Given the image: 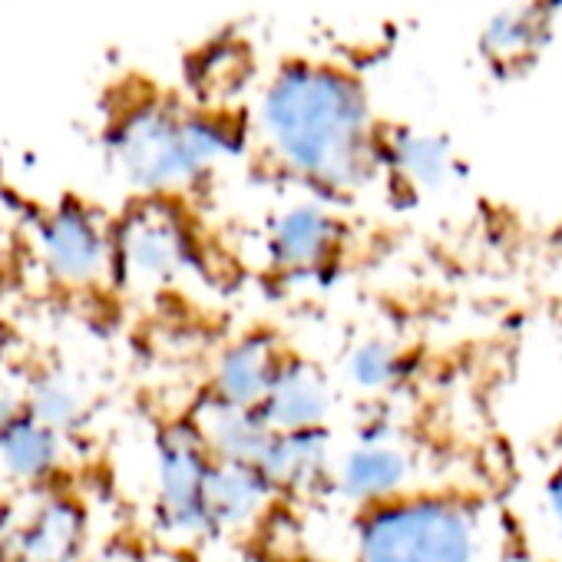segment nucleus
I'll return each instance as SVG.
<instances>
[{
  "instance_id": "18",
  "label": "nucleus",
  "mask_w": 562,
  "mask_h": 562,
  "mask_svg": "<svg viewBox=\"0 0 562 562\" xmlns=\"http://www.w3.org/2000/svg\"><path fill=\"white\" fill-rule=\"evenodd\" d=\"M546 513H549V522H552L555 536L562 539V467L552 473V480L546 486Z\"/></svg>"
},
{
  "instance_id": "14",
  "label": "nucleus",
  "mask_w": 562,
  "mask_h": 562,
  "mask_svg": "<svg viewBox=\"0 0 562 562\" xmlns=\"http://www.w3.org/2000/svg\"><path fill=\"white\" fill-rule=\"evenodd\" d=\"M384 172L407 182L411 189H440L453 172V156L437 136L411 130H384Z\"/></svg>"
},
{
  "instance_id": "9",
  "label": "nucleus",
  "mask_w": 562,
  "mask_h": 562,
  "mask_svg": "<svg viewBox=\"0 0 562 562\" xmlns=\"http://www.w3.org/2000/svg\"><path fill=\"white\" fill-rule=\"evenodd\" d=\"M414 473H417V453L401 437L368 434L341 460H335L331 486L358 509H364L411 493Z\"/></svg>"
},
{
  "instance_id": "3",
  "label": "nucleus",
  "mask_w": 562,
  "mask_h": 562,
  "mask_svg": "<svg viewBox=\"0 0 562 562\" xmlns=\"http://www.w3.org/2000/svg\"><path fill=\"white\" fill-rule=\"evenodd\" d=\"M351 562H486L483 509L457 493L411 490L358 509Z\"/></svg>"
},
{
  "instance_id": "17",
  "label": "nucleus",
  "mask_w": 562,
  "mask_h": 562,
  "mask_svg": "<svg viewBox=\"0 0 562 562\" xmlns=\"http://www.w3.org/2000/svg\"><path fill=\"white\" fill-rule=\"evenodd\" d=\"M80 562H146V559H143V552L133 549V546L110 542V546H103V549H97V552H87Z\"/></svg>"
},
{
  "instance_id": "7",
  "label": "nucleus",
  "mask_w": 562,
  "mask_h": 562,
  "mask_svg": "<svg viewBox=\"0 0 562 562\" xmlns=\"http://www.w3.org/2000/svg\"><path fill=\"white\" fill-rule=\"evenodd\" d=\"M37 251L54 281L90 289L113 274V218L90 202L64 199L41 218Z\"/></svg>"
},
{
  "instance_id": "16",
  "label": "nucleus",
  "mask_w": 562,
  "mask_h": 562,
  "mask_svg": "<svg viewBox=\"0 0 562 562\" xmlns=\"http://www.w3.org/2000/svg\"><path fill=\"white\" fill-rule=\"evenodd\" d=\"M407 371V358L401 351V345L387 341V338H371V341H361L351 358H348V378L355 387L368 391V394H378V391H387L394 387Z\"/></svg>"
},
{
  "instance_id": "8",
  "label": "nucleus",
  "mask_w": 562,
  "mask_h": 562,
  "mask_svg": "<svg viewBox=\"0 0 562 562\" xmlns=\"http://www.w3.org/2000/svg\"><path fill=\"white\" fill-rule=\"evenodd\" d=\"M348 248V225L331 202L305 199L281 209L265 232L268 268L281 278H322L338 268Z\"/></svg>"
},
{
  "instance_id": "2",
  "label": "nucleus",
  "mask_w": 562,
  "mask_h": 562,
  "mask_svg": "<svg viewBox=\"0 0 562 562\" xmlns=\"http://www.w3.org/2000/svg\"><path fill=\"white\" fill-rule=\"evenodd\" d=\"M103 139L110 169L136 195L182 199L241 149L245 130L222 110L143 90L110 113Z\"/></svg>"
},
{
  "instance_id": "13",
  "label": "nucleus",
  "mask_w": 562,
  "mask_h": 562,
  "mask_svg": "<svg viewBox=\"0 0 562 562\" xmlns=\"http://www.w3.org/2000/svg\"><path fill=\"white\" fill-rule=\"evenodd\" d=\"M64 460V434L37 420L34 414H18L0 424V473L21 486H37L57 480Z\"/></svg>"
},
{
  "instance_id": "15",
  "label": "nucleus",
  "mask_w": 562,
  "mask_h": 562,
  "mask_svg": "<svg viewBox=\"0 0 562 562\" xmlns=\"http://www.w3.org/2000/svg\"><path fill=\"white\" fill-rule=\"evenodd\" d=\"M24 404L27 414L54 427L57 434H70L83 420V394L80 387L60 371H37L24 381Z\"/></svg>"
},
{
  "instance_id": "20",
  "label": "nucleus",
  "mask_w": 562,
  "mask_h": 562,
  "mask_svg": "<svg viewBox=\"0 0 562 562\" xmlns=\"http://www.w3.org/2000/svg\"><path fill=\"white\" fill-rule=\"evenodd\" d=\"M532 4H536L539 11H546V8H552V4H562V0H532Z\"/></svg>"
},
{
  "instance_id": "11",
  "label": "nucleus",
  "mask_w": 562,
  "mask_h": 562,
  "mask_svg": "<svg viewBox=\"0 0 562 562\" xmlns=\"http://www.w3.org/2000/svg\"><path fill=\"white\" fill-rule=\"evenodd\" d=\"M331 407H335V394L325 371L292 351L285 368L278 371L274 384L268 387L265 401L255 407V414L274 434H299V430L328 427Z\"/></svg>"
},
{
  "instance_id": "12",
  "label": "nucleus",
  "mask_w": 562,
  "mask_h": 562,
  "mask_svg": "<svg viewBox=\"0 0 562 562\" xmlns=\"http://www.w3.org/2000/svg\"><path fill=\"white\" fill-rule=\"evenodd\" d=\"M271 496H274L271 486L251 467L215 457L209 483H205V526H209V536L248 529L265 513Z\"/></svg>"
},
{
  "instance_id": "5",
  "label": "nucleus",
  "mask_w": 562,
  "mask_h": 562,
  "mask_svg": "<svg viewBox=\"0 0 562 562\" xmlns=\"http://www.w3.org/2000/svg\"><path fill=\"white\" fill-rule=\"evenodd\" d=\"M195 235L182 199L136 195L113 218V274L126 285H159L192 265Z\"/></svg>"
},
{
  "instance_id": "1",
  "label": "nucleus",
  "mask_w": 562,
  "mask_h": 562,
  "mask_svg": "<svg viewBox=\"0 0 562 562\" xmlns=\"http://www.w3.org/2000/svg\"><path fill=\"white\" fill-rule=\"evenodd\" d=\"M251 133L274 169L312 199L338 202L384 176V126L358 74L331 60H285L261 83Z\"/></svg>"
},
{
  "instance_id": "10",
  "label": "nucleus",
  "mask_w": 562,
  "mask_h": 562,
  "mask_svg": "<svg viewBox=\"0 0 562 562\" xmlns=\"http://www.w3.org/2000/svg\"><path fill=\"white\" fill-rule=\"evenodd\" d=\"M289 355L292 348L274 331H248L218 355L202 397L222 407L255 411L274 384L278 371L285 368Z\"/></svg>"
},
{
  "instance_id": "19",
  "label": "nucleus",
  "mask_w": 562,
  "mask_h": 562,
  "mask_svg": "<svg viewBox=\"0 0 562 562\" xmlns=\"http://www.w3.org/2000/svg\"><path fill=\"white\" fill-rule=\"evenodd\" d=\"M8 348H11V328L0 322V364H4V358H8Z\"/></svg>"
},
{
  "instance_id": "6",
  "label": "nucleus",
  "mask_w": 562,
  "mask_h": 562,
  "mask_svg": "<svg viewBox=\"0 0 562 562\" xmlns=\"http://www.w3.org/2000/svg\"><path fill=\"white\" fill-rule=\"evenodd\" d=\"M215 453L189 417L162 424L156 437V516L176 536H209L205 483Z\"/></svg>"
},
{
  "instance_id": "4",
  "label": "nucleus",
  "mask_w": 562,
  "mask_h": 562,
  "mask_svg": "<svg viewBox=\"0 0 562 562\" xmlns=\"http://www.w3.org/2000/svg\"><path fill=\"white\" fill-rule=\"evenodd\" d=\"M87 552V503L57 480L21 486L0 503V562H80Z\"/></svg>"
}]
</instances>
